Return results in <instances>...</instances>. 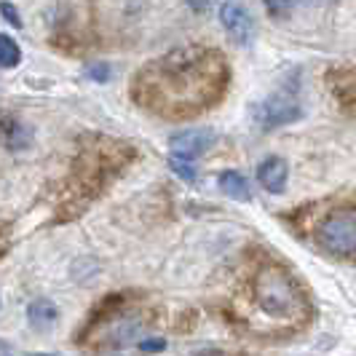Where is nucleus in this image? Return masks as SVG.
Segmentation results:
<instances>
[{
	"mask_svg": "<svg viewBox=\"0 0 356 356\" xmlns=\"http://www.w3.org/2000/svg\"><path fill=\"white\" fill-rule=\"evenodd\" d=\"M231 86V65L217 49L185 46L134 72V105L161 121H188L212 110Z\"/></svg>",
	"mask_w": 356,
	"mask_h": 356,
	"instance_id": "obj_1",
	"label": "nucleus"
},
{
	"mask_svg": "<svg viewBox=\"0 0 356 356\" xmlns=\"http://www.w3.org/2000/svg\"><path fill=\"white\" fill-rule=\"evenodd\" d=\"M225 319L260 338H289L314 321L305 284L270 254H252L225 298Z\"/></svg>",
	"mask_w": 356,
	"mask_h": 356,
	"instance_id": "obj_2",
	"label": "nucleus"
},
{
	"mask_svg": "<svg viewBox=\"0 0 356 356\" xmlns=\"http://www.w3.org/2000/svg\"><path fill=\"white\" fill-rule=\"evenodd\" d=\"M137 159V150L126 140H115L107 134H86L81 137L75 159L59 191V220L78 217L89 209L97 198L126 172V166Z\"/></svg>",
	"mask_w": 356,
	"mask_h": 356,
	"instance_id": "obj_3",
	"label": "nucleus"
},
{
	"mask_svg": "<svg viewBox=\"0 0 356 356\" xmlns=\"http://www.w3.org/2000/svg\"><path fill=\"white\" fill-rule=\"evenodd\" d=\"M161 311L143 292H113L91 311L75 343L86 348H129L140 340L150 338L147 332L159 324Z\"/></svg>",
	"mask_w": 356,
	"mask_h": 356,
	"instance_id": "obj_4",
	"label": "nucleus"
},
{
	"mask_svg": "<svg viewBox=\"0 0 356 356\" xmlns=\"http://www.w3.org/2000/svg\"><path fill=\"white\" fill-rule=\"evenodd\" d=\"M289 228L321 252L356 263V201L324 198L284 214Z\"/></svg>",
	"mask_w": 356,
	"mask_h": 356,
	"instance_id": "obj_5",
	"label": "nucleus"
},
{
	"mask_svg": "<svg viewBox=\"0 0 356 356\" xmlns=\"http://www.w3.org/2000/svg\"><path fill=\"white\" fill-rule=\"evenodd\" d=\"M220 24L225 27V33L231 35L233 43L238 46H247L254 35V19L250 17V11L236 3V0H228L220 6Z\"/></svg>",
	"mask_w": 356,
	"mask_h": 356,
	"instance_id": "obj_6",
	"label": "nucleus"
},
{
	"mask_svg": "<svg viewBox=\"0 0 356 356\" xmlns=\"http://www.w3.org/2000/svg\"><path fill=\"white\" fill-rule=\"evenodd\" d=\"M300 115H303V107L295 99H284V97H273V99L254 107V118L263 129H279V126L298 121Z\"/></svg>",
	"mask_w": 356,
	"mask_h": 356,
	"instance_id": "obj_7",
	"label": "nucleus"
},
{
	"mask_svg": "<svg viewBox=\"0 0 356 356\" xmlns=\"http://www.w3.org/2000/svg\"><path fill=\"white\" fill-rule=\"evenodd\" d=\"M214 143V131L212 129H185L175 134L169 145H172V156L185 161H196L198 156H204Z\"/></svg>",
	"mask_w": 356,
	"mask_h": 356,
	"instance_id": "obj_8",
	"label": "nucleus"
},
{
	"mask_svg": "<svg viewBox=\"0 0 356 356\" xmlns=\"http://www.w3.org/2000/svg\"><path fill=\"white\" fill-rule=\"evenodd\" d=\"M327 86L338 99L340 110L356 121V67H338L327 72Z\"/></svg>",
	"mask_w": 356,
	"mask_h": 356,
	"instance_id": "obj_9",
	"label": "nucleus"
},
{
	"mask_svg": "<svg viewBox=\"0 0 356 356\" xmlns=\"http://www.w3.org/2000/svg\"><path fill=\"white\" fill-rule=\"evenodd\" d=\"M257 179L268 193H284L286 179H289V166L282 156H270L257 166Z\"/></svg>",
	"mask_w": 356,
	"mask_h": 356,
	"instance_id": "obj_10",
	"label": "nucleus"
},
{
	"mask_svg": "<svg viewBox=\"0 0 356 356\" xmlns=\"http://www.w3.org/2000/svg\"><path fill=\"white\" fill-rule=\"evenodd\" d=\"M217 182H220V188H222L225 196L236 198V201H250L252 191H250V182L244 179V175H238V172H222Z\"/></svg>",
	"mask_w": 356,
	"mask_h": 356,
	"instance_id": "obj_11",
	"label": "nucleus"
},
{
	"mask_svg": "<svg viewBox=\"0 0 356 356\" xmlns=\"http://www.w3.org/2000/svg\"><path fill=\"white\" fill-rule=\"evenodd\" d=\"M59 316V311H56V305L49 303V300H35V303L27 308V319L30 324L35 327V330H46V327H51L54 321Z\"/></svg>",
	"mask_w": 356,
	"mask_h": 356,
	"instance_id": "obj_12",
	"label": "nucleus"
},
{
	"mask_svg": "<svg viewBox=\"0 0 356 356\" xmlns=\"http://www.w3.org/2000/svg\"><path fill=\"white\" fill-rule=\"evenodd\" d=\"M19 62H22V49H19V43L14 38L0 33V70L17 67Z\"/></svg>",
	"mask_w": 356,
	"mask_h": 356,
	"instance_id": "obj_13",
	"label": "nucleus"
},
{
	"mask_svg": "<svg viewBox=\"0 0 356 356\" xmlns=\"http://www.w3.org/2000/svg\"><path fill=\"white\" fill-rule=\"evenodd\" d=\"M169 169H172L179 179H185V182H193V179H196V166H193V161L172 156V159H169Z\"/></svg>",
	"mask_w": 356,
	"mask_h": 356,
	"instance_id": "obj_14",
	"label": "nucleus"
},
{
	"mask_svg": "<svg viewBox=\"0 0 356 356\" xmlns=\"http://www.w3.org/2000/svg\"><path fill=\"white\" fill-rule=\"evenodd\" d=\"M270 17H286L292 8V0H263Z\"/></svg>",
	"mask_w": 356,
	"mask_h": 356,
	"instance_id": "obj_15",
	"label": "nucleus"
},
{
	"mask_svg": "<svg viewBox=\"0 0 356 356\" xmlns=\"http://www.w3.org/2000/svg\"><path fill=\"white\" fill-rule=\"evenodd\" d=\"M137 346H140V351H143V354H156V351H163V348H166V340L150 335V338L140 340Z\"/></svg>",
	"mask_w": 356,
	"mask_h": 356,
	"instance_id": "obj_16",
	"label": "nucleus"
},
{
	"mask_svg": "<svg viewBox=\"0 0 356 356\" xmlns=\"http://www.w3.org/2000/svg\"><path fill=\"white\" fill-rule=\"evenodd\" d=\"M86 75H89L91 81H107L110 78V67H107L105 62H99V65H91L89 70H86Z\"/></svg>",
	"mask_w": 356,
	"mask_h": 356,
	"instance_id": "obj_17",
	"label": "nucleus"
},
{
	"mask_svg": "<svg viewBox=\"0 0 356 356\" xmlns=\"http://www.w3.org/2000/svg\"><path fill=\"white\" fill-rule=\"evenodd\" d=\"M0 14L8 19L14 27H22V19H19V14H17V8L11 6V3H0Z\"/></svg>",
	"mask_w": 356,
	"mask_h": 356,
	"instance_id": "obj_18",
	"label": "nucleus"
},
{
	"mask_svg": "<svg viewBox=\"0 0 356 356\" xmlns=\"http://www.w3.org/2000/svg\"><path fill=\"white\" fill-rule=\"evenodd\" d=\"M214 0H188V6L196 11V14H204V11H209L212 8Z\"/></svg>",
	"mask_w": 356,
	"mask_h": 356,
	"instance_id": "obj_19",
	"label": "nucleus"
},
{
	"mask_svg": "<svg viewBox=\"0 0 356 356\" xmlns=\"http://www.w3.org/2000/svg\"><path fill=\"white\" fill-rule=\"evenodd\" d=\"M8 244H11V233H8V228L3 225V228H0V257L8 252Z\"/></svg>",
	"mask_w": 356,
	"mask_h": 356,
	"instance_id": "obj_20",
	"label": "nucleus"
},
{
	"mask_svg": "<svg viewBox=\"0 0 356 356\" xmlns=\"http://www.w3.org/2000/svg\"><path fill=\"white\" fill-rule=\"evenodd\" d=\"M303 3H308V6H321V3H330V0H303Z\"/></svg>",
	"mask_w": 356,
	"mask_h": 356,
	"instance_id": "obj_21",
	"label": "nucleus"
},
{
	"mask_svg": "<svg viewBox=\"0 0 356 356\" xmlns=\"http://www.w3.org/2000/svg\"><path fill=\"white\" fill-rule=\"evenodd\" d=\"M30 356H59V354H30Z\"/></svg>",
	"mask_w": 356,
	"mask_h": 356,
	"instance_id": "obj_22",
	"label": "nucleus"
},
{
	"mask_svg": "<svg viewBox=\"0 0 356 356\" xmlns=\"http://www.w3.org/2000/svg\"><path fill=\"white\" fill-rule=\"evenodd\" d=\"M3 348H6V343H3V340H0V351H3Z\"/></svg>",
	"mask_w": 356,
	"mask_h": 356,
	"instance_id": "obj_23",
	"label": "nucleus"
}]
</instances>
